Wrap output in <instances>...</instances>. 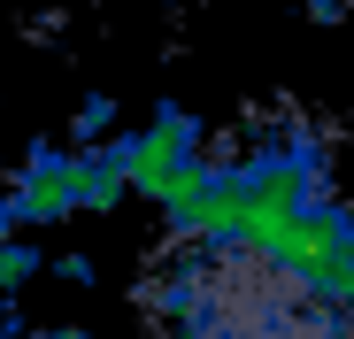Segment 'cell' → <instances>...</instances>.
<instances>
[{
    "instance_id": "cell-1",
    "label": "cell",
    "mask_w": 354,
    "mask_h": 339,
    "mask_svg": "<svg viewBox=\"0 0 354 339\" xmlns=\"http://www.w3.org/2000/svg\"><path fill=\"white\" fill-rule=\"evenodd\" d=\"M139 309L169 324V339H354V316H339L301 262L254 247V223L169 239L139 286Z\"/></svg>"
},
{
    "instance_id": "cell-2",
    "label": "cell",
    "mask_w": 354,
    "mask_h": 339,
    "mask_svg": "<svg viewBox=\"0 0 354 339\" xmlns=\"http://www.w3.org/2000/svg\"><path fill=\"white\" fill-rule=\"evenodd\" d=\"M16 216L24 223H62V216H85V147H31L16 185H8Z\"/></svg>"
},
{
    "instance_id": "cell-3",
    "label": "cell",
    "mask_w": 354,
    "mask_h": 339,
    "mask_svg": "<svg viewBox=\"0 0 354 339\" xmlns=\"http://www.w3.org/2000/svg\"><path fill=\"white\" fill-rule=\"evenodd\" d=\"M39 270H46V255L31 239H0V293H24Z\"/></svg>"
},
{
    "instance_id": "cell-4",
    "label": "cell",
    "mask_w": 354,
    "mask_h": 339,
    "mask_svg": "<svg viewBox=\"0 0 354 339\" xmlns=\"http://www.w3.org/2000/svg\"><path fill=\"white\" fill-rule=\"evenodd\" d=\"M108 131H115V100H100V93H93V100L77 108V124H70V139H77V147H100Z\"/></svg>"
},
{
    "instance_id": "cell-5",
    "label": "cell",
    "mask_w": 354,
    "mask_h": 339,
    "mask_svg": "<svg viewBox=\"0 0 354 339\" xmlns=\"http://www.w3.org/2000/svg\"><path fill=\"white\" fill-rule=\"evenodd\" d=\"M316 24H354V0H301Z\"/></svg>"
},
{
    "instance_id": "cell-6",
    "label": "cell",
    "mask_w": 354,
    "mask_h": 339,
    "mask_svg": "<svg viewBox=\"0 0 354 339\" xmlns=\"http://www.w3.org/2000/svg\"><path fill=\"white\" fill-rule=\"evenodd\" d=\"M8 185H16V178H8V162H0V201H8Z\"/></svg>"
}]
</instances>
